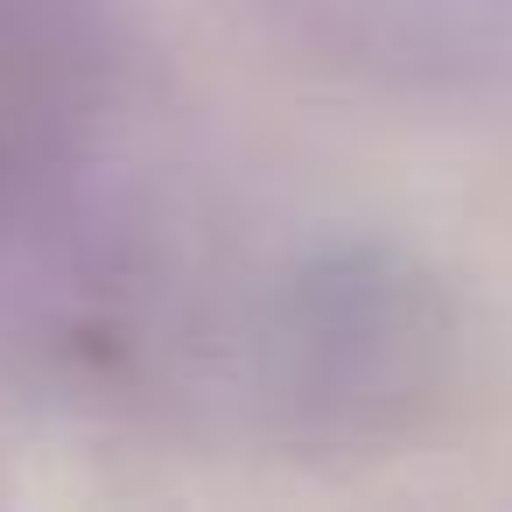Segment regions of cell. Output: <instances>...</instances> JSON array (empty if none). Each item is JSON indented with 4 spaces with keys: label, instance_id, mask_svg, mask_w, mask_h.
Here are the masks:
<instances>
[{
    "label": "cell",
    "instance_id": "1",
    "mask_svg": "<svg viewBox=\"0 0 512 512\" xmlns=\"http://www.w3.org/2000/svg\"><path fill=\"white\" fill-rule=\"evenodd\" d=\"M43 0H0V204L22 190V169L43 148V113L57 99V22L36 15Z\"/></svg>",
    "mask_w": 512,
    "mask_h": 512
}]
</instances>
